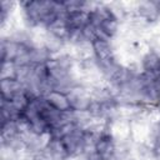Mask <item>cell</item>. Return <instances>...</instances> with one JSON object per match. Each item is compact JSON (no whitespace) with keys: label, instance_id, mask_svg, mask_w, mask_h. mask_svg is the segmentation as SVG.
<instances>
[{"label":"cell","instance_id":"52a82bcc","mask_svg":"<svg viewBox=\"0 0 160 160\" xmlns=\"http://www.w3.org/2000/svg\"><path fill=\"white\" fill-rule=\"evenodd\" d=\"M20 51V44L8 39V38H1L0 39V52H1V61H14Z\"/></svg>","mask_w":160,"mask_h":160},{"label":"cell","instance_id":"9c48e42d","mask_svg":"<svg viewBox=\"0 0 160 160\" xmlns=\"http://www.w3.org/2000/svg\"><path fill=\"white\" fill-rule=\"evenodd\" d=\"M66 22L70 29H82L90 22V12L85 10H76L68 12Z\"/></svg>","mask_w":160,"mask_h":160},{"label":"cell","instance_id":"2e32d148","mask_svg":"<svg viewBox=\"0 0 160 160\" xmlns=\"http://www.w3.org/2000/svg\"><path fill=\"white\" fill-rule=\"evenodd\" d=\"M158 8H159V11H160V0H158Z\"/></svg>","mask_w":160,"mask_h":160},{"label":"cell","instance_id":"7a4b0ae2","mask_svg":"<svg viewBox=\"0 0 160 160\" xmlns=\"http://www.w3.org/2000/svg\"><path fill=\"white\" fill-rule=\"evenodd\" d=\"M135 15L144 19L149 25H155L160 20V11L158 8V0L138 1Z\"/></svg>","mask_w":160,"mask_h":160},{"label":"cell","instance_id":"3957f363","mask_svg":"<svg viewBox=\"0 0 160 160\" xmlns=\"http://www.w3.org/2000/svg\"><path fill=\"white\" fill-rule=\"evenodd\" d=\"M92 50L94 56L98 60V62H106L116 58V51L112 45V41H105V40H94L92 41Z\"/></svg>","mask_w":160,"mask_h":160},{"label":"cell","instance_id":"5bb4252c","mask_svg":"<svg viewBox=\"0 0 160 160\" xmlns=\"http://www.w3.org/2000/svg\"><path fill=\"white\" fill-rule=\"evenodd\" d=\"M31 99L28 96V94L22 90V91H20V92H18V94H15L12 98H11V100H10V104L16 109V110H19V111H24L25 110V108L28 106V104H29V101H30Z\"/></svg>","mask_w":160,"mask_h":160},{"label":"cell","instance_id":"30bf717a","mask_svg":"<svg viewBox=\"0 0 160 160\" xmlns=\"http://www.w3.org/2000/svg\"><path fill=\"white\" fill-rule=\"evenodd\" d=\"M44 48H45V49L52 55V58H54V56H56V55H59V54H61V52L65 51V49H66V42H65L64 40H61V39H59V38L51 35L50 32H48L46 36H45V40H44Z\"/></svg>","mask_w":160,"mask_h":160},{"label":"cell","instance_id":"9a60e30c","mask_svg":"<svg viewBox=\"0 0 160 160\" xmlns=\"http://www.w3.org/2000/svg\"><path fill=\"white\" fill-rule=\"evenodd\" d=\"M82 35H84V39L92 42L94 40H96V26H94L91 22H89L86 26H84L82 29Z\"/></svg>","mask_w":160,"mask_h":160},{"label":"cell","instance_id":"8fae6325","mask_svg":"<svg viewBox=\"0 0 160 160\" xmlns=\"http://www.w3.org/2000/svg\"><path fill=\"white\" fill-rule=\"evenodd\" d=\"M108 38H110L111 40H114L115 38H118L120 35L121 31V22L119 20H116L115 18H109L105 19L100 26H98Z\"/></svg>","mask_w":160,"mask_h":160},{"label":"cell","instance_id":"7c38bea8","mask_svg":"<svg viewBox=\"0 0 160 160\" xmlns=\"http://www.w3.org/2000/svg\"><path fill=\"white\" fill-rule=\"evenodd\" d=\"M29 56H30L31 65L46 64L48 61H50L52 59V55L44 46H32V48H30Z\"/></svg>","mask_w":160,"mask_h":160},{"label":"cell","instance_id":"6da1fadb","mask_svg":"<svg viewBox=\"0 0 160 160\" xmlns=\"http://www.w3.org/2000/svg\"><path fill=\"white\" fill-rule=\"evenodd\" d=\"M68 96L70 101V108L74 111H86L91 102L90 89L84 84L75 85L68 92Z\"/></svg>","mask_w":160,"mask_h":160},{"label":"cell","instance_id":"8992f818","mask_svg":"<svg viewBox=\"0 0 160 160\" xmlns=\"http://www.w3.org/2000/svg\"><path fill=\"white\" fill-rule=\"evenodd\" d=\"M140 64L142 68V71H149V72H160V55L149 49L141 55L140 58Z\"/></svg>","mask_w":160,"mask_h":160},{"label":"cell","instance_id":"4fadbf2b","mask_svg":"<svg viewBox=\"0 0 160 160\" xmlns=\"http://www.w3.org/2000/svg\"><path fill=\"white\" fill-rule=\"evenodd\" d=\"M16 70H18V66L15 65L14 61H10V60L1 61L0 80H4V79H16Z\"/></svg>","mask_w":160,"mask_h":160},{"label":"cell","instance_id":"5b68a950","mask_svg":"<svg viewBox=\"0 0 160 160\" xmlns=\"http://www.w3.org/2000/svg\"><path fill=\"white\" fill-rule=\"evenodd\" d=\"M45 100L46 102L59 110V111H68V110H71L70 108V101H69V96L66 92H62V91H58V90H51L49 91L45 96Z\"/></svg>","mask_w":160,"mask_h":160},{"label":"cell","instance_id":"277c9868","mask_svg":"<svg viewBox=\"0 0 160 160\" xmlns=\"http://www.w3.org/2000/svg\"><path fill=\"white\" fill-rule=\"evenodd\" d=\"M95 151L104 159H109L111 155L115 154V139L112 138V135L110 134L109 129L106 131H104L99 139L95 142Z\"/></svg>","mask_w":160,"mask_h":160},{"label":"cell","instance_id":"ba28073f","mask_svg":"<svg viewBox=\"0 0 160 160\" xmlns=\"http://www.w3.org/2000/svg\"><path fill=\"white\" fill-rule=\"evenodd\" d=\"M24 85L18 79H4L0 80V91H1V99L4 100H11V98L22 91Z\"/></svg>","mask_w":160,"mask_h":160}]
</instances>
